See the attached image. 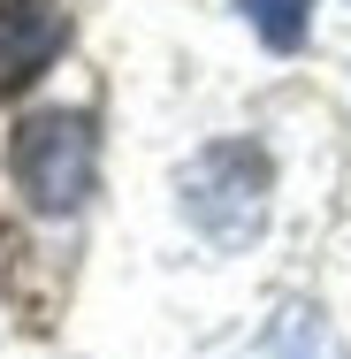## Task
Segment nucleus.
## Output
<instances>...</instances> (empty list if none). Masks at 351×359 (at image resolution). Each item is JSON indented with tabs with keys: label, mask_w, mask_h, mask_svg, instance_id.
<instances>
[{
	"label": "nucleus",
	"mask_w": 351,
	"mask_h": 359,
	"mask_svg": "<svg viewBox=\"0 0 351 359\" xmlns=\"http://www.w3.org/2000/svg\"><path fill=\"white\" fill-rule=\"evenodd\" d=\"M176 191H184V215L191 229L221 245V252H245L260 229H268V191H275V168H268V153L245 138H221L207 145L184 176H176Z\"/></svg>",
	"instance_id": "1"
},
{
	"label": "nucleus",
	"mask_w": 351,
	"mask_h": 359,
	"mask_svg": "<svg viewBox=\"0 0 351 359\" xmlns=\"http://www.w3.org/2000/svg\"><path fill=\"white\" fill-rule=\"evenodd\" d=\"M99 184V130L76 107H46L15 130V191L39 215H76Z\"/></svg>",
	"instance_id": "2"
},
{
	"label": "nucleus",
	"mask_w": 351,
	"mask_h": 359,
	"mask_svg": "<svg viewBox=\"0 0 351 359\" xmlns=\"http://www.w3.org/2000/svg\"><path fill=\"white\" fill-rule=\"evenodd\" d=\"M69 46V8L62 0H0V92H23L31 76Z\"/></svg>",
	"instance_id": "3"
},
{
	"label": "nucleus",
	"mask_w": 351,
	"mask_h": 359,
	"mask_svg": "<svg viewBox=\"0 0 351 359\" xmlns=\"http://www.w3.org/2000/svg\"><path fill=\"white\" fill-rule=\"evenodd\" d=\"M268 359H344V344L313 306H282L275 329H268Z\"/></svg>",
	"instance_id": "4"
},
{
	"label": "nucleus",
	"mask_w": 351,
	"mask_h": 359,
	"mask_svg": "<svg viewBox=\"0 0 351 359\" xmlns=\"http://www.w3.org/2000/svg\"><path fill=\"white\" fill-rule=\"evenodd\" d=\"M237 8H245V23H252L275 54H298L305 31H313V0H237Z\"/></svg>",
	"instance_id": "5"
}]
</instances>
